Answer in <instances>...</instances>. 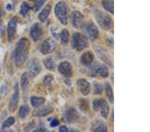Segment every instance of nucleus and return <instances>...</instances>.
<instances>
[{"mask_svg":"<svg viewBox=\"0 0 150 132\" xmlns=\"http://www.w3.org/2000/svg\"><path fill=\"white\" fill-rule=\"evenodd\" d=\"M28 55V41L26 38H21L16 45L13 52V57L18 66H21L25 62Z\"/></svg>","mask_w":150,"mask_h":132,"instance_id":"1","label":"nucleus"},{"mask_svg":"<svg viewBox=\"0 0 150 132\" xmlns=\"http://www.w3.org/2000/svg\"><path fill=\"white\" fill-rule=\"evenodd\" d=\"M93 14L95 18L100 25L103 29L107 30L112 26V19L107 13L98 9H94Z\"/></svg>","mask_w":150,"mask_h":132,"instance_id":"2","label":"nucleus"},{"mask_svg":"<svg viewBox=\"0 0 150 132\" xmlns=\"http://www.w3.org/2000/svg\"><path fill=\"white\" fill-rule=\"evenodd\" d=\"M71 45L73 48L80 51L88 46V41L84 35L79 33H75L72 36Z\"/></svg>","mask_w":150,"mask_h":132,"instance_id":"3","label":"nucleus"},{"mask_svg":"<svg viewBox=\"0 0 150 132\" xmlns=\"http://www.w3.org/2000/svg\"><path fill=\"white\" fill-rule=\"evenodd\" d=\"M67 6L64 2H59L55 7V13L57 18L59 19L61 23L64 25H66Z\"/></svg>","mask_w":150,"mask_h":132,"instance_id":"4","label":"nucleus"},{"mask_svg":"<svg viewBox=\"0 0 150 132\" xmlns=\"http://www.w3.org/2000/svg\"><path fill=\"white\" fill-rule=\"evenodd\" d=\"M82 30L91 40H95L98 37V29L93 23L88 22L83 24L82 26Z\"/></svg>","mask_w":150,"mask_h":132,"instance_id":"5","label":"nucleus"},{"mask_svg":"<svg viewBox=\"0 0 150 132\" xmlns=\"http://www.w3.org/2000/svg\"><path fill=\"white\" fill-rule=\"evenodd\" d=\"M94 49L96 50V52L97 55L100 58L105 62V64H107L109 66L112 67V61L111 59V56L110 54H108L107 51H105L102 47H100V45H94Z\"/></svg>","mask_w":150,"mask_h":132,"instance_id":"6","label":"nucleus"},{"mask_svg":"<svg viewBox=\"0 0 150 132\" xmlns=\"http://www.w3.org/2000/svg\"><path fill=\"white\" fill-rule=\"evenodd\" d=\"M19 98V89L18 83L16 82L13 88V93L9 103V109L11 112H14L18 107Z\"/></svg>","mask_w":150,"mask_h":132,"instance_id":"7","label":"nucleus"},{"mask_svg":"<svg viewBox=\"0 0 150 132\" xmlns=\"http://www.w3.org/2000/svg\"><path fill=\"white\" fill-rule=\"evenodd\" d=\"M55 47H56V44H55V41L49 38V39L45 40L42 43V45H41L40 50L42 54H48L54 52Z\"/></svg>","mask_w":150,"mask_h":132,"instance_id":"8","label":"nucleus"},{"mask_svg":"<svg viewBox=\"0 0 150 132\" xmlns=\"http://www.w3.org/2000/svg\"><path fill=\"white\" fill-rule=\"evenodd\" d=\"M28 69L29 73L31 76L35 77L40 73L42 68H41V66L38 60L36 59H32L29 61L28 64Z\"/></svg>","mask_w":150,"mask_h":132,"instance_id":"9","label":"nucleus"},{"mask_svg":"<svg viewBox=\"0 0 150 132\" xmlns=\"http://www.w3.org/2000/svg\"><path fill=\"white\" fill-rule=\"evenodd\" d=\"M91 73L93 76H101L103 78L108 76V69L103 65L96 64L91 68Z\"/></svg>","mask_w":150,"mask_h":132,"instance_id":"10","label":"nucleus"},{"mask_svg":"<svg viewBox=\"0 0 150 132\" xmlns=\"http://www.w3.org/2000/svg\"><path fill=\"white\" fill-rule=\"evenodd\" d=\"M19 18L18 17H14L11 20L9 21L8 25V37L9 42H11L13 40L15 37L16 30L17 27V23H18Z\"/></svg>","mask_w":150,"mask_h":132,"instance_id":"11","label":"nucleus"},{"mask_svg":"<svg viewBox=\"0 0 150 132\" xmlns=\"http://www.w3.org/2000/svg\"><path fill=\"white\" fill-rule=\"evenodd\" d=\"M64 119L69 124L74 123V121H77V119L79 118L78 113L74 108H68L64 112Z\"/></svg>","mask_w":150,"mask_h":132,"instance_id":"12","label":"nucleus"},{"mask_svg":"<svg viewBox=\"0 0 150 132\" xmlns=\"http://www.w3.org/2000/svg\"><path fill=\"white\" fill-rule=\"evenodd\" d=\"M43 33L42 26L40 23H35L30 29V35L33 41H37L42 37Z\"/></svg>","mask_w":150,"mask_h":132,"instance_id":"13","label":"nucleus"},{"mask_svg":"<svg viewBox=\"0 0 150 132\" xmlns=\"http://www.w3.org/2000/svg\"><path fill=\"white\" fill-rule=\"evenodd\" d=\"M58 69L63 76L70 78L72 76V67L68 62H62L58 66Z\"/></svg>","mask_w":150,"mask_h":132,"instance_id":"14","label":"nucleus"},{"mask_svg":"<svg viewBox=\"0 0 150 132\" xmlns=\"http://www.w3.org/2000/svg\"><path fill=\"white\" fill-rule=\"evenodd\" d=\"M29 83H30V80H29V75L28 73H23L21 76V89H22L24 99L27 98L28 89H29Z\"/></svg>","mask_w":150,"mask_h":132,"instance_id":"15","label":"nucleus"},{"mask_svg":"<svg viewBox=\"0 0 150 132\" xmlns=\"http://www.w3.org/2000/svg\"><path fill=\"white\" fill-rule=\"evenodd\" d=\"M77 86H78L79 90L84 95H87L89 94L90 92V84L88 81L85 79H80L77 81Z\"/></svg>","mask_w":150,"mask_h":132,"instance_id":"16","label":"nucleus"},{"mask_svg":"<svg viewBox=\"0 0 150 132\" xmlns=\"http://www.w3.org/2000/svg\"><path fill=\"white\" fill-rule=\"evenodd\" d=\"M83 16L79 11H74L71 16V23L75 28H78L83 21Z\"/></svg>","mask_w":150,"mask_h":132,"instance_id":"17","label":"nucleus"},{"mask_svg":"<svg viewBox=\"0 0 150 132\" xmlns=\"http://www.w3.org/2000/svg\"><path fill=\"white\" fill-rule=\"evenodd\" d=\"M93 60V55L90 52H87L82 55L81 57V62L84 66H89L92 63Z\"/></svg>","mask_w":150,"mask_h":132,"instance_id":"18","label":"nucleus"},{"mask_svg":"<svg viewBox=\"0 0 150 132\" xmlns=\"http://www.w3.org/2000/svg\"><path fill=\"white\" fill-rule=\"evenodd\" d=\"M91 130L93 131H107V126L102 121L97 120L93 124Z\"/></svg>","mask_w":150,"mask_h":132,"instance_id":"19","label":"nucleus"},{"mask_svg":"<svg viewBox=\"0 0 150 132\" xmlns=\"http://www.w3.org/2000/svg\"><path fill=\"white\" fill-rule=\"evenodd\" d=\"M53 110H54V109H53L52 107L45 106L40 109L36 110V111L33 112V115L35 116H45L50 114V113H52Z\"/></svg>","mask_w":150,"mask_h":132,"instance_id":"20","label":"nucleus"},{"mask_svg":"<svg viewBox=\"0 0 150 132\" xmlns=\"http://www.w3.org/2000/svg\"><path fill=\"white\" fill-rule=\"evenodd\" d=\"M100 101V107L101 109V114L104 118L106 119L108 117L109 114V105L107 102L105 100L101 99Z\"/></svg>","mask_w":150,"mask_h":132,"instance_id":"21","label":"nucleus"},{"mask_svg":"<svg viewBox=\"0 0 150 132\" xmlns=\"http://www.w3.org/2000/svg\"><path fill=\"white\" fill-rule=\"evenodd\" d=\"M30 112V108L28 105H23L19 108V116L21 119H24L27 117Z\"/></svg>","mask_w":150,"mask_h":132,"instance_id":"22","label":"nucleus"},{"mask_svg":"<svg viewBox=\"0 0 150 132\" xmlns=\"http://www.w3.org/2000/svg\"><path fill=\"white\" fill-rule=\"evenodd\" d=\"M45 101V98H43V97H31L30 102H31V105H32L33 107H38L44 104Z\"/></svg>","mask_w":150,"mask_h":132,"instance_id":"23","label":"nucleus"},{"mask_svg":"<svg viewBox=\"0 0 150 132\" xmlns=\"http://www.w3.org/2000/svg\"><path fill=\"white\" fill-rule=\"evenodd\" d=\"M51 10V8L50 6H46L44 8L42 9V11H41V13L39 15V18L42 21H45L47 20L48 16H49L50 12Z\"/></svg>","mask_w":150,"mask_h":132,"instance_id":"24","label":"nucleus"},{"mask_svg":"<svg viewBox=\"0 0 150 132\" xmlns=\"http://www.w3.org/2000/svg\"><path fill=\"white\" fill-rule=\"evenodd\" d=\"M102 4L105 10L113 14V0H103Z\"/></svg>","mask_w":150,"mask_h":132,"instance_id":"25","label":"nucleus"},{"mask_svg":"<svg viewBox=\"0 0 150 132\" xmlns=\"http://www.w3.org/2000/svg\"><path fill=\"white\" fill-rule=\"evenodd\" d=\"M43 62H44L45 68H46L47 69H49V70H51V71L54 70L55 68V64L54 61V59H53L52 57H47L46 59H44Z\"/></svg>","mask_w":150,"mask_h":132,"instance_id":"26","label":"nucleus"},{"mask_svg":"<svg viewBox=\"0 0 150 132\" xmlns=\"http://www.w3.org/2000/svg\"><path fill=\"white\" fill-rule=\"evenodd\" d=\"M105 93L108 96L109 100H110V102L112 103V104H113V92H112V88H111V85L108 83H105Z\"/></svg>","mask_w":150,"mask_h":132,"instance_id":"27","label":"nucleus"},{"mask_svg":"<svg viewBox=\"0 0 150 132\" xmlns=\"http://www.w3.org/2000/svg\"><path fill=\"white\" fill-rule=\"evenodd\" d=\"M79 106L80 107L81 110L84 113H87L89 112V104L88 101L84 99H80L79 101Z\"/></svg>","mask_w":150,"mask_h":132,"instance_id":"28","label":"nucleus"},{"mask_svg":"<svg viewBox=\"0 0 150 132\" xmlns=\"http://www.w3.org/2000/svg\"><path fill=\"white\" fill-rule=\"evenodd\" d=\"M59 38L62 43L64 45H66L69 40V32L67 30H63L62 33H60Z\"/></svg>","mask_w":150,"mask_h":132,"instance_id":"29","label":"nucleus"},{"mask_svg":"<svg viewBox=\"0 0 150 132\" xmlns=\"http://www.w3.org/2000/svg\"><path fill=\"white\" fill-rule=\"evenodd\" d=\"M31 9V7L28 4V2L24 1L21 6V9L19 13H20L23 16H25L28 13V11Z\"/></svg>","mask_w":150,"mask_h":132,"instance_id":"30","label":"nucleus"},{"mask_svg":"<svg viewBox=\"0 0 150 132\" xmlns=\"http://www.w3.org/2000/svg\"><path fill=\"white\" fill-rule=\"evenodd\" d=\"M103 87L101 84L98 81H93V93L98 95L102 93Z\"/></svg>","mask_w":150,"mask_h":132,"instance_id":"31","label":"nucleus"},{"mask_svg":"<svg viewBox=\"0 0 150 132\" xmlns=\"http://www.w3.org/2000/svg\"><path fill=\"white\" fill-rule=\"evenodd\" d=\"M53 78H54L50 75L45 76L44 78V80H43V83H44L45 86L47 89H50L51 87H52Z\"/></svg>","mask_w":150,"mask_h":132,"instance_id":"32","label":"nucleus"},{"mask_svg":"<svg viewBox=\"0 0 150 132\" xmlns=\"http://www.w3.org/2000/svg\"><path fill=\"white\" fill-rule=\"evenodd\" d=\"M14 122H15V119H14V117H9L8 119H6V121L4 122L3 125H2V129L9 128V127H10L11 125H13L14 124Z\"/></svg>","mask_w":150,"mask_h":132,"instance_id":"33","label":"nucleus"},{"mask_svg":"<svg viewBox=\"0 0 150 132\" xmlns=\"http://www.w3.org/2000/svg\"><path fill=\"white\" fill-rule=\"evenodd\" d=\"M46 0H36L35 3L34 4V9L35 11H38L41 8H42L43 4Z\"/></svg>","mask_w":150,"mask_h":132,"instance_id":"34","label":"nucleus"},{"mask_svg":"<svg viewBox=\"0 0 150 132\" xmlns=\"http://www.w3.org/2000/svg\"><path fill=\"white\" fill-rule=\"evenodd\" d=\"M35 126H36V124H35V120H32V121L30 122V123L28 124V126L25 127V129H24V131H31V129H33L35 128Z\"/></svg>","mask_w":150,"mask_h":132,"instance_id":"35","label":"nucleus"},{"mask_svg":"<svg viewBox=\"0 0 150 132\" xmlns=\"http://www.w3.org/2000/svg\"><path fill=\"white\" fill-rule=\"evenodd\" d=\"M100 101L98 100H94L93 102V109L95 110L96 112H98L99 109H100Z\"/></svg>","mask_w":150,"mask_h":132,"instance_id":"36","label":"nucleus"},{"mask_svg":"<svg viewBox=\"0 0 150 132\" xmlns=\"http://www.w3.org/2000/svg\"><path fill=\"white\" fill-rule=\"evenodd\" d=\"M52 35H54V37L56 38L57 40H59V39L60 34H59V33L57 32V28H52Z\"/></svg>","mask_w":150,"mask_h":132,"instance_id":"37","label":"nucleus"},{"mask_svg":"<svg viewBox=\"0 0 150 132\" xmlns=\"http://www.w3.org/2000/svg\"><path fill=\"white\" fill-rule=\"evenodd\" d=\"M58 124H59V121L57 119H53L52 122L50 123V126L52 127H56Z\"/></svg>","mask_w":150,"mask_h":132,"instance_id":"38","label":"nucleus"},{"mask_svg":"<svg viewBox=\"0 0 150 132\" xmlns=\"http://www.w3.org/2000/svg\"><path fill=\"white\" fill-rule=\"evenodd\" d=\"M59 131H61V132H62V131L66 132V131H67V129L66 127L62 126V127H60V128H59Z\"/></svg>","mask_w":150,"mask_h":132,"instance_id":"39","label":"nucleus"},{"mask_svg":"<svg viewBox=\"0 0 150 132\" xmlns=\"http://www.w3.org/2000/svg\"><path fill=\"white\" fill-rule=\"evenodd\" d=\"M2 13H2V9L1 8H0V24L1 23V18H2V15H3Z\"/></svg>","mask_w":150,"mask_h":132,"instance_id":"40","label":"nucleus"},{"mask_svg":"<svg viewBox=\"0 0 150 132\" xmlns=\"http://www.w3.org/2000/svg\"><path fill=\"white\" fill-rule=\"evenodd\" d=\"M7 9H8V10H11V6L10 4H8V6H7Z\"/></svg>","mask_w":150,"mask_h":132,"instance_id":"41","label":"nucleus"},{"mask_svg":"<svg viewBox=\"0 0 150 132\" xmlns=\"http://www.w3.org/2000/svg\"><path fill=\"white\" fill-rule=\"evenodd\" d=\"M1 66H2L1 61V59H0V70H1Z\"/></svg>","mask_w":150,"mask_h":132,"instance_id":"42","label":"nucleus"}]
</instances>
